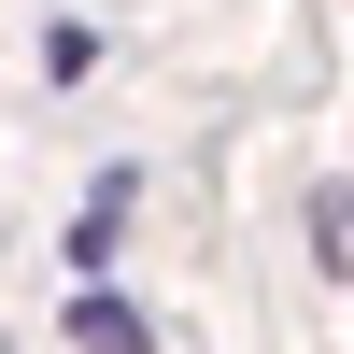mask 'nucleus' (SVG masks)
Here are the masks:
<instances>
[{"mask_svg":"<svg viewBox=\"0 0 354 354\" xmlns=\"http://www.w3.org/2000/svg\"><path fill=\"white\" fill-rule=\"evenodd\" d=\"M128 198H142L128 170H100V185H85V213H71V270H85V283H100V270H113V241H128Z\"/></svg>","mask_w":354,"mask_h":354,"instance_id":"1","label":"nucleus"},{"mask_svg":"<svg viewBox=\"0 0 354 354\" xmlns=\"http://www.w3.org/2000/svg\"><path fill=\"white\" fill-rule=\"evenodd\" d=\"M71 354H156V326H142V298L85 283V298H71Z\"/></svg>","mask_w":354,"mask_h":354,"instance_id":"2","label":"nucleus"},{"mask_svg":"<svg viewBox=\"0 0 354 354\" xmlns=\"http://www.w3.org/2000/svg\"><path fill=\"white\" fill-rule=\"evenodd\" d=\"M312 255L354 283V185H326V198H312Z\"/></svg>","mask_w":354,"mask_h":354,"instance_id":"3","label":"nucleus"}]
</instances>
